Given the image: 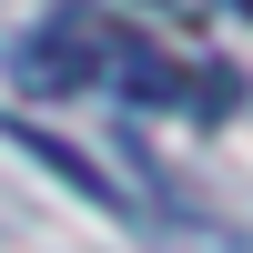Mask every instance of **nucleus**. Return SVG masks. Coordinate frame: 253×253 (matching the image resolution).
Here are the masks:
<instances>
[{
    "instance_id": "2",
    "label": "nucleus",
    "mask_w": 253,
    "mask_h": 253,
    "mask_svg": "<svg viewBox=\"0 0 253 253\" xmlns=\"http://www.w3.org/2000/svg\"><path fill=\"white\" fill-rule=\"evenodd\" d=\"M20 152H31V162H51V172H61V182H71V193H91V203H101V213H122V193H112V182H101V172H91V162H81V152H71V142H51V132H20Z\"/></svg>"
},
{
    "instance_id": "3",
    "label": "nucleus",
    "mask_w": 253,
    "mask_h": 253,
    "mask_svg": "<svg viewBox=\"0 0 253 253\" xmlns=\"http://www.w3.org/2000/svg\"><path fill=\"white\" fill-rule=\"evenodd\" d=\"M243 20H253V0H243Z\"/></svg>"
},
{
    "instance_id": "1",
    "label": "nucleus",
    "mask_w": 253,
    "mask_h": 253,
    "mask_svg": "<svg viewBox=\"0 0 253 253\" xmlns=\"http://www.w3.org/2000/svg\"><path fill=\"white\" fill-rule=\"evenodd\" d=\"M101 71H112V41H101V20H91V10H51V20L10 51V81H20V91H41V101L91 91Z\"/></svg>"
}]
</instances>
